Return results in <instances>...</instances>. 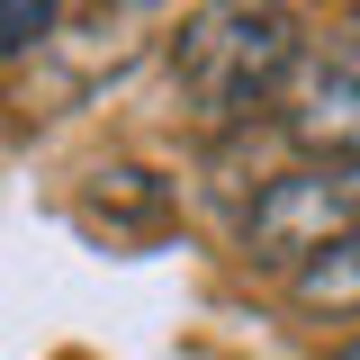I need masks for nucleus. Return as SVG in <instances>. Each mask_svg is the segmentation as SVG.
<instances>
[{"label":"nucleus","mask_w":360,"mask_h":360,"mask_svg":"<svg viewBox=\"0 0 360 360\" xmlns=\"http://www.w3.org/2000/svg\"><path fill=\"white\" fill-rule=\"evenodd\" d=\"M54 27V9H0V54H18L27 37H45Z\"/></svg>","instance_id":"obj_5"},{"label":"nucleus","mask_w":360,"mask_h":360,"mask_svg":"<svg viewBox=\"0 0 360 360\" xmlns=\"http://www.w3.org/2000/svg\"><path fill=\"white\" fill-rule=\"evenodd\" d=\"M342 234H360V162H297L243 207V252L262 270H297Z\"/></svg>","instance_id":"obj_2"},{"label":"nucleus","mask_w":360,"mask_h":360,"mask_svg":"<svg viewBox=\"0 0 360 360\" xmlns=\"http://www.w3.org/2000/svg\"><path fill=\"white\" fill-rule=\"evenodd\" d=\"M333 360H360V342H342V352H333Z\"/></svg>","instance_id":"obj_6"},{"label":"nucleus","mask_w":360,"mask_h":360,"mask_svg":"<svg viewBox=\"0 0 360 360\" xmlns=\"http://www.w3.org/2000/svg\"><path fill=\"white\" fill-rule=\"evenodd\" d=\"M288 297L307 315H360V234H342V243H324L315 262L288 270Z\"/></svg>","instance_id":"obj_4"},{"label":"nucleus","mask_w":360,"mask_h":360,"mask_svg":"<svg viewBox=\"0 0 360 360\" xmlns=\"http://www.w3.org/2000/svg\"><path fill=\"white\" fill-rule=\"evenodd\" d=\"M288 63H297V27L279 9H198L172 37V90L198 127H243L252 108H270Z\"/></svg>","instance_id":"obj_1"},{"label":"nucleus","mask_w":360,"mask_h":360,"mask_svg":"<svg viewBox=\"0 0 360 360\" xmlns=\"http://www.w3.org/2000/svg\"><path fill=\"white\" fill-rule=\"evenodd\" d=\"M270 108L307 162H360V45H297Z\"/></svg>","instance_id":"obj_3"}]
</instances>
